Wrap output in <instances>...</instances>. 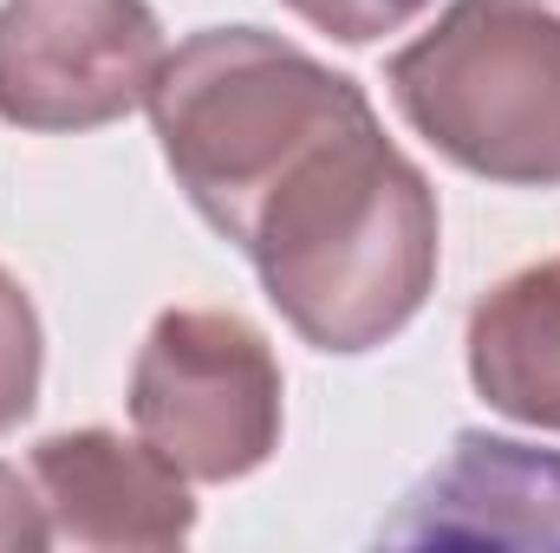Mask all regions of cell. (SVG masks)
Returning a JSON list of instances; mask_svg holds the SVG:
<instances>
[{"mask_svg":"<svg viewBox=\"0 0 560 553\" xmlns=\"http://www.w3.org/2000/svg\"><path fill=\"white\" fill-rule=\"evenodd\" d=\"M385 85L423 143L456 169L555 189L560 183V20L535 0H456L392 52Z\"/></svg>","mask_w":560,"mask_h":553,"instance_id":"3","label":"cell"},{"mask_svg":"<svg viewBox=\"0 0 560 553\" xmlns=\"http://www.w3.org/2000/svg\"><path fill=\"white\" fill-rule=\"evenodd\" d=\"M242 255L313 352L352 358L423 313L436 286V196L365 111L280 169L248 215Z\"/></svg>","mask_w":560,"mask_h":553,"instance_id":"1","label":"cell"},{"mask_svg":"<svg viewBox=\"0 0 560 553\" xmlns=\"http://www.w3.org/2000/svg\"><path fill=\"white\" fill-rule=\"evenodd\" d=\"M150 0H0V118L20 131H98L150 105L163 72Z\"/></svg>","mask_w":560,"mask_h":553,"instance_id":"5","label":"cell"},{"mask_svg":"<svg viewBox=\"0 0 560 553\" xmlns=\"http://www.w3.org/2000/svg\"><path fill=\"white\" fill-rule=\"evenodd\" d=\"M287 7L306 26H319V33L346 39V46H372V39H385L398 26H411L430 0H287Z\"/></svg>","mask_w":560,"mask_h":553,"instance_id":"10","label":"cell"},{"mask_svg":"<svg viewBox=\"0 0 560 553\" xmlns=\"http://www.w3.org/2000/svg\"><path fill=\"white\" fill-rule=\"evenodd\" d=\"M39 372H46V332L26 299V286L0 268V430L39 404Z\"/></svg>","mask_w":560,"mask_h":553,"instance_id":"9","label":"cell"},{"mask_svg":"<svg viewBox=\"0 0 560 553\" xmlns=\"http://www.w3.org/2000/svg\"><path fill=\"white\" fill-rule=\"evenodd\" d=\"M365 111L372 98L346 72L261 26L189 33L176 52H163L150 85V125L176 189L235 248L280 169Z\"/></svg>","mask_w":560,"mask_h":553,"instance_id":"2","label":"cell"},{"mask_svg":"<svg viewBox=\"0 0 560 553\" xmlns=\"http://www.w3.org/2000/svg\"><path fill=\"white\" fill-rule=\"evenodd\" d=\"M131 423L189 482H242L280 449V365L242 313L170 306L131 365Z\"/></svg>","mask_w":560,"mask_h":553,"instance_id":"4","label":"cell"},{"mask_svg":"<svg viewBox=\"0 0 560 553\" xmlns=\"http://www.w3.org/2000/svg\"><path fill=\"white\" fill-rule=\"evenodd\" d=\"M33 548H52L46 502H39L33 475L0 462V553H33Z\"/></svg>","mask_w":560,"mask_h":553,"instance_id":"11","label":"cell"},{"mask_svg":"<svg viewBox=\"0 0 560 553\" xmlns=\"http://www.w3.org/2000/svg\"><path fill=\"white\" fill-rule=\"evenodd\" d=\"M33 489L46 502L59 548L163 553L196 534L189 475H176L150 443L118 430H59L33 443Z\"/></svg>","mask_w":560,"mask_h":553,"instance_id":"7","label":"cell"},{"mask_svg":"<svg viewBox=\"0 0 560 553\" xmlns=\"http://www.w3.org/2000/svg\"><path fill=\"white\" fill-rule=\"evenodd\" d=\"M469 385L482 404L535 430H560V261L522 268L469 313Z\"/></svg>","mask_w":560,"mask_h":553,"instance_id":"8","label":"cell"},{"mask_svg":"<svg viewBox=\"0 0 560 553\" xmlns=\"http://www.w3.org/2000/svg\"><path fill=\"white\" fill-rule=\"evenodd\" d=\"M385 548H560V449L456 430L436 469L378 521Z\"/></svg>","mask_w":560,"mask_h":553,"instance_id":"6","label":"cell"}]
</instances>
